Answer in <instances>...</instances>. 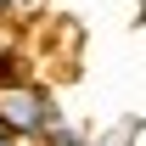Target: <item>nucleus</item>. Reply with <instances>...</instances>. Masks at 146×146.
<instances>
[{
  "mask_svg": "<svg viewBox=\"0 0 146 146\" xmlns=\"http://www.w3.org/2000/svg\"><path fill=\"white\" fill-rule=\"evenodd\" d=\"M0 146H28V141H17V135H11V129L0 124Z\"/></svg>",
  "mask_w": 146,
  "mask_h": 146,
  "instance_id": "7ed1b4c3",
  "label": "nucleus"
},
{
  "mask_svg": "<svg viewBox=\"0 0 146 146\" xmlns=\"http://www.w3.org/2000/svg\"><path fill=\"white\" fill-rule=\"evenodd\" d=\"M0 124L11 129L17 141L39 146L56 124H62V107H56V96L45 90V84L17 79V84H0Z\"/></svg>",
  "mask_w": 146,
  "mask_h": 146,
  "instance_id": "f257e3e1",
  "label": "nucleus"
},
{
  "mask_svg": "<svg viewBox=\"0 0 146 146\" xmlns=\"http://www.w3.org/2000/svg\"><path fill=\"white\" fill-rule=\"evenodd\" d=\"M39 146H84V129L62 118V124H56V129H51V135H45V141H39Z\"/></svg>",
  "mask_w": 146,
  "mask_h": 146,
  "instance_id": "f03ea898",
  "label": "nucleus"
}]
</instances>
